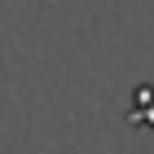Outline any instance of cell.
Returning <instances> with one entry per match:
<instances>
[{
  "label": "cell",
  "mask_w": 154,
  "mask_h": 154,
  "mask_svg": "<svg viewBox=\"0 0 154 154\" xmlns=\"http://www.w3.org/2000/svg\"><path fill=\"white\" fill-rule=\"evenodd\" d=\"M128 119L137 123V128L154 132V84H141V88L132 93V101H128Z\"/></svg>",
  "instance_id": "obj_1"
}]
</instances>
